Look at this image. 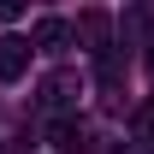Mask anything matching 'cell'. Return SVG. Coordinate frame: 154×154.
<instances>
[{
    "label": "cell",
    "instance_id": "ba28073f",
    "mask_svg": "<svg viewBox=\"0 0 154 154\" xmlns=\"http://www.w3.org/2000/svg\"><path fill=\"white\" fill-rule=\"evenodd\" d=\"M113 154H154V148H148V142H119Z\"/></svg>",
    "mask_w": 154,
    "mask_h": 154
},
{
    "label": "cell",
    "instance_id": "5b68a950",
    "mask_svg": "<svg viewBox=\"0 0 154 154\" xmlns=\"http://www.w3.org/2000/svg\"><path fill=\"white\" fill-rule=\"evenodd\" d=\"M71 36H83L89 48H95V54H107V12H83Z\"/></svg>",
    "mask_w": 154,
    "mask_h": 154
},
{
    "label": "cell",
    "instance_id": "6da1fadb",
    "mask_svg": "<svg viewBox=\"0 0 154 154\" xmlns=\"http://www.w3.org/2000/svg\"><path fill=\"white\" fill-rule=\"evenodd\" d=\"M30 54H36V48L24 36H0V83H18V77L30 71Z\"/></svg>",
    "mask_w": 154,
    "mask_h": 154
},
{
    "label": "cell",
    "instance_id": "277c9868",
    "mask_svg": "<svg viewBox=\"0 0 154 154\" xmlns=\"http://www.w3.org/2000/svg\"><path fill=\"white\" fill-rule=\"evenodd\" d=\"M54 148L59 154H83L89 148V125H83V119H59L54 125Z\"/></svg>",
    "mask_w": 154,
    "mask_h": 154
},
{
    "label": "cell",
    "instance_id": "7a4b0ae2",
    "mask_svg": "<svg viewBox=\"0 0 154 154\" xmlns=\"http://www.w3.org/2000/svg\"><path fill=\"white\" fill-rule=\"evenodd\" d=\"M77 95H83V83H77L71 71H54V77H42V95H36V101H42V107H54V113H59V107H71Z\"/></svg>",
    "mask_w": 154,
    "mask_h": 154
},
{
    "label": "cell",
    "instance_id": "8992f818",
    "mask_svg": "<svg viewBox=\"0 0 154 154\" xmlns=\"http://www.w3.org/2000/svg\"><path fill=\"white\" fill-rule=\"evenodd\" d=\"M136 131H142V142L154 136V101H142V107H136Z\"/></svg>",
    "mask_w": 154,
    "mask_h": 154
},
{
    "label": "cell",
    "instance_id": "3957f363",
    "mask_svg": "<svg viewBox=\"0 0 154 154\" xmlns=\"http://www.w3.org/2000/svg\"><path fill=\"white\" fill-rule=\"evenodd\" d=\"M30 42H36L42 54H65V48H71V24H65V18H36Z\"/></svg>",
    "mask_w": 154,
    "mask_h": 154
},
{
    "label": "cell",
    "instance_id": "52a82bcc",
    "mask_svg": "<svg viewBox=\"0 0 154 154\" xmlns=\"http://www.w3.org/2000/svg\"><path fill=\"white\" fill-rule=\"evenodd\" d=\"M24 18V6H18V0H0V24H18Z\"/></svg>",
    "mask_w": 154,
    "mask_h": 154
}]
</instances>
